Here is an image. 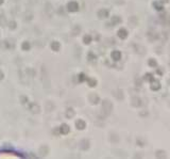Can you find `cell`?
<instances>
[{
    "mask_svg": "<svg viewBox=\"0 0 170 159\" xmlns=\"http://www.w3.org/2000/svg\"><path fill=\"white\" fill-rule=\"evenodd\" d=\"M3 1H4V0H0V4H2V3H3Z\"/></svg>",
    "mask_w": 170,
    "mask_h": 159,
    "instance_id": "obj_36",
    "label": "cell"
},
{
    "mask_svg": "<svg viewBox=\"0 0 170 159\" xmlns=\"http://www.w3.org/2000/svg\"><path fill=\"white\" fill-rule=\"evenodd\" d=\"M46 13L48 14V16H52L53 14V8L50 3H47L46 4Z\"/></svg>",
    "mask_w": 170,
    "mask_h": 159,
    "instance_id": "obj_16",
    "label": "cell"
},
{
    "mask_svg": "<svg viewBox=\"0 0 170 159\" xmlns=\"http://www.w3.org/2000/svg\"><path fill=\"white\" fill-rule=\"evenodd\" d=\"M32 18H33L32 12H29V11L26 12V13H25V19H27V20H31Z\"/></svg>",
    "mask_w": 170,
    "mask_h": 159,
    "instance_id": "obj_21",
    "label": "cell"
},
{
    "mask_svg": "<svg viewBox=\"0 0 170 159\" xmlns=\"http://www.w3.org/2000/svg\"><path fill=\"white\" fill-rule=\"evenodd\" d=\"M74 110L72 108H68L66 110V118H68V119H72L74 116Z\"/></svg>",
    "mask_w": 170,
    "mask_h": 159,
    "instance_id": "obj_15",
    "label": "cell"
},
{
    "mask_svg": "<svg viewBox=\"0 0 170 159\" xmlns=\"http://www.w3.org/2000/svg\"><path fill=\"white\" fill-rule=\"evenodd\" d=\"M80 147H81V150H87L88 147H89V142H88V140H82L81 141V143H80Z\"/></svg>",
    "mask_w": 170,
    "mask_h": 159,
    "instance_id": "obj_12",
    "label": "cell"
},
{
    "mask_svg": "<svg viewBox=\"0 0 170 159\" xmlns=\"http://www.w3.org/2000/svg\"><path fill=\"white\" fill-rule=\"evenodd\" d=\"M88 60H89V61L96 60V56H95L92 52H89V53H88Z\"/></svg>",
    "mask_w": 170,
    "mask_h": 159,
    "instance_id": "obj_29",
    "label": "cell"
},
{
    "mask_svg": "<svg viewBox=\"0 0 170 159\" xmlns=\"http://www.w3.org/2000/svg\"><path fill=\"white\" fill-rule=\"evenodd\" d=\"M120 23H121V18H120V17L113 16L112 17V20H111V23H110V25L114 26V25H118V24H120Z\"/></svg>",
    "mask_w": 170,
    "mask_h": 159,
    "instance_id": "obj_14",
    "label": "cell"
},
{
    "mask_svg": "<svg viewBox=\"0 0 170 159\" xmlns=\"http://www.w3.org/2000/svg\"><path fill=\"white\" fill-rule=\"evenodd\" d=\"M166 153L164 151H157L156 152V157L157 158H166Z\"/></svg>",
    "mask_w": 170,
    "mask_h": 159,
    "instance_id": "obj_24",
    "label": "cell"
},
{
    "mask_svg": "<svg viewBox=\"0 0 170 159\" xmlns=\"http://www.w3.org/2000/svg\"><path fill=\"white\" fill-rule=\"evenodd\" d=\"M85 79H86V76H85V75L83 74V73H82V74H80V75H79V81H80V82H82V81H84Z\"/></svg>",
    "mask_w": 170,
    "mask_h": 159,
    "instance_id": "obj_31",
    "label": "cell"
},
{
    "mask_svg": "<svg viewBox=\"0 0 170 159\" xmlns=\"http://www.w3.org/2000/svg\"><path fill=\"white\" fill-rule=\"evenodd\" d=\"M80 32H81V27L80 26H76V27L72 29V31H71V34L74 35V36H76V35H79L80 34Z\"/></svg>",
    "mask_w": 170,
    "mask_h": 159,
    "instance_id": "obj_17",
    "label": "cell"
},
{
    "mask_svg": "<svg viewBox=\"0 0 170 159\" xmlns=\"http://www.w3.org/2000/svg\"><path fill=\"white\" fill-rule=\"evenodd\" d=\"M115 93H116V94H115V97H116L117 99H120V100H122V99H123V93H122L121 90H117Z\"/></svg>",
    "mask_w": 170,
    "mask_h": 159,
    "instance_id": "obj_20",
    "label": "cell"
},
{
    "mask_svg": "<svg viewBox=\"0 0 170 159\" xmlns=\"http://www.w3.org/2000/svg\"><path fill=\"white\" fill-rule=\"evenodd\" d=\"M20 103L22 105H26L28 103V97L25 96V95H21V96H20Z\"/></svg>",
    "mask_w": 170,
    "mask_h": 159,
    "instance_id": "obj_26",
    "label": "cell"
},
{
    "mask_svg": "<svg viewBox=\"0 0 170 159\" xmlns=\"http://www.w3.org/2000/svg\"><path fill=\"white\" fill-rule=\"evenodd\" d=\"M67 10L69 12H77L79 10V5L76 1H70L67 3Z\"/></svg>",
    "mask_w": 170,
    "mask_h": 159,
    "instance_id": "obj_2",
    "label": "cell"
},
{
    "mask_svg": "<svg viewBox=\"0 0 170 159\" xmlns=\"http://www.w3.org/2000/svg\"><path fill=\"white\" fill-rule=\"evenodd\" d=\"M159 88H161V83H159V80H156V79H152L151 80V89L153 91H157L159 90Z\"/></svg>",
    "mask_w": 170,
    "mask_h": 159,
    "instance_id": "obj_4",
    "label": "cell"
},
{
    "mask_svg": "<svg viewBox=\"0 0 170 159\" xmlns=\"http://www.w3.org/2000/svg\"><path fill=\"white\" fill-rule=\"evenodd\" d=\"M0 23L2 24V25H5V17L3 16V15L2 16H0Z\"/></svg>",
    "mask_w": 170,
    "mask_h": 159,
    "instance_id": "obj_33",
    "label": "cell"
},
{
    "mask_svg": "<svg viewBox=\"0 0 170 159\" xmlns=\"http://www.w3.org/2000/svg\"><path fill=\"white\" fill-rule=\"evenodd\" d=\"M48 146H46V145H43L41 148H39V153H41L43 156H45V155H47L48 154Z\"/></svg>",
    "mask_w": 170,
    "mask_h": 159,
    "instance_id": "obj_19",
    "label": "cell"
},
{
    "mask_svg": "<svg viewBox=\"0 0 170 159\" xmlns=\"http://www.w3.org/2000/svg\"><path fill=\"white\" fill-rule=\"evenodd\" d=\"M30 43L29 42H23L22 45H21V48L23 49V50H29L30 49Z\"/></svg>",
    "mask_w": 170,
    "mask_h": 159,
    "instance_id": "obj_22",
    "label": "cell"
},
{
    "mask_svg": "<svg viewBox=\"0 0 170 159\" xmlns=\"http://www.w3.org/2000/svg\"><path fill=\"white\" fill-rule=\"evenodd\" d=\"M153 7L155 8L157 11H162V10L164 9V7H163V4H162V2H159V1H155V2L153 3Z\"/></svg>",
    "mask_w": 170,
    "mask_h": 159,
    "instance_id": "obj_18",
    "label": "cell"
},
{
    "mask_svg": "<svg viewBox=\"0 0 170 159\" xmlns=\"http://www.w3.org/2000/svg\"><path fill=\"white\" fill-rule=\"evenodd\" d=\"M88 99H89V102L94 105H96L99 103V96L97 94H95V93H92V94L89 95V97H88Z\"/></svg>",
    "mask_w": 170,
    "mask_h": 159,
    "instance_id": "obj_5",
    "label": "cell"
},
{
    "mask_svg": "<svg viewBox=\"0 0 170 159\" xmlns=\"http://www.w3.org/2000/svg\"><path fill=\"white\" fill-rule=\"evenodd\" d=\"M76 127L79 129V130H83V129H85V127H86V123H85L83 120H78L76 122Z\"/></svg>",
    "mask_w": 170,
    "mask_h": 159,
    "instance_id": "obj_6",
    "label": "cell"
},
{
    "mask_svg": "<svg viewBox=\"0 0 170 159\" xmlns=\"http://www.w3.org/2000/svg\"><path fill=\"white\" fill-rule=\"evenodd\" d=\"M113 110V105L111 104L108 100H104L102 103V108H101V112L104 114V116H107Z\"/></svg>",
    "mask_w": 170,
    "mask_h": 159,
    "instance_id": "obj_1",
    "label": "cell"
},
{
    "mask_svg": "<svg viewBox=\"0 0 170 159\" xmlns=\"http://www.w3.org/2000/svg\"><path fill=\"white\" fill-rule=\"evenodd\" d=\"M111 56H112V59L114 61H119L120 59H121V53H120V51H118V50H114Z\"/></svg>",
    "mask_w": 170,
    "mask_h": 159,
    "instance_id": "obj_8",
    "label": "cell"
},
{
    "mask_svg": "<svg viewBox=\"0 0 170 159\" xmlns=\"http://www.w3.org/2000/svg\"><path fill=\"white\" fill-rule=\"evenodd\" d=\"M98 17L99 18H106V17H108V11L105 9H102L100 10V11L98 12Z\"/></svg>",
    "mask_w": 170,
    "mask_h": 159,
    "instance_id": "obj_7",
    "label": "cell"
},
{
    "mask_svg": "<svg viewBox=\"0 0 170 159\" xmlns=\"http://www.w3.org/2000/svg\"><path fill=\"white\" fill-rule=\"evenodd\" d=\"M83 41H84V43L85 44H89L90 42H92V36L90 35H85L84 37H83Z\"/></svg>",
    "mask_w": 170,
    "mask_h": 159,
    "instance_id": "obj_25",
    "label": "cell"
},
{
    "mask_svg": "<svg viewBox=\"0 0 170 159\" xmlns=\"http://www.w3.org/2000/svg\"><path fill=\"white\" fill-rule=\"evenodd\" d=\"M149 65H150L151 67H155V66L157 65V64H156V61L154 60V59H150V60H149Z\"/></svg>",
    "mask_w": 170,
    "mask_h": 159,
    "instance_id": "obj_27",
    "label": "cell"
},
{
    "mask_svg": "<svg viewBox=\"0 0 170 159\" xmlns=\"http://www.w3.org/2000/svg\"><path fill=\"white\" fill-rule=\"evenodd\" d=\"M87 82H88L89 87H96V84H97V81L92 78H87Z\"/></svg>",
    "mask_w": 170,
    "mask_h": 159,
    "instance_id": "obj_23",
    "label": "cell"
},
{
    "mask_svg": "<svg viewBox=\"0 0 170 159\" xmlns=\"http://www.w3.org/2000/svg\"><path fill=\"white\" fill-rule=\"evenodd\" d=\"M59 130H60V132L61 134H63V135H67L69 132V130H70V129H69V126L67 124H63L62 126L60 127V128H59Z\"/></svg>",
    "mask_w": 170,
    "mask_h": 159,
    "instance_id": "obj_9",
    "label": "cell"
},
{
    "mask_svg": "<svg viewBox=\"0 0 170 159\" xmlns=\"http://www.w3.org/2000/svg\"><path fill=\"white\" fill-rule=\"evenodd\" d=\"M3 77H4V75H3V72L0 71V80H1V79H3Z\"/></svg>",
    "mask_w": 170,
    "mask_h": 159,
    "instance_id": "obj_35",
    "label": "cell"
},
{
    "mask_svg": "<svg viewBox=\"0 0 170 159\" xmlns=\"http://www.w3.org/2000/svg\"><path fill=\"white\" fill-rule=\"evenodd\" d=\"M140 105H141V99H140L139 97H134V98L132 99V106L139 107Z\"/></svg>",
    "mask_w": 170,
    "mask_h": 159,
    "instance_id": "obj_13",
    "label": "cell"
},
{
    "mask_svg": "<svg viewBox=\"0 0 170 159\" xmlns=\"http://www.w3.org/2000/svg\"><path fill=\"white\" fill-rule=\"evenodd\" d=\"M159 39H161L162 41H166V40L168 39V34L167 33H162V35L159 36Z\"/></svg>",
    "mask_w": 170,
    "mask_h": 159,
    "instance_id": "obj_32",
    "label": "cell"
},
{
    "mask_svg": "<svg viewBox=\"0 0 170 159\" xmlns=\"http://www.w3.org/2000/svg\"><path fill=\"white\" fill-rule=\"evenodd\" d=\"M29 109H30L31 112L35 113V114L39 113V111H41V107H39L36 103H31V104L29 105Z\"/></svg>",
    "mask_w": 170,
    "mask_h": 159,
    "instance_id": "obj_3",
    "label": "cell"
},
{
    "mask_svg": "<svg viewBox=\"0 0 170 159\" xmlns=\"http://www.w3.org/2000/svg\"><path fill=\"white\" fill-rule=\"evenodd\" d=\"M9 27L11 28V29H15V28H16V23H15L14 20L10 21V23H9Z\"/></svg>",
    "mask_w": 170,
    "mask_h": 159,
    "instance_id": "obj_30",
    "label": "cell"
},
{
    "mask_svg": "<svg viewBox=\"0 0 170 159\" xmlns=\"http://www.w3.org/2000/svg\"><path fill=\"white\" fill-rule=\"evenodd\" d=\"M118 36L120 37V39H126V36H128V31L126 30V29H119L117 32Z\"/></svg>",
    "mask_w": 170,
    "mask_h": 159,
    "instance_id": "obj_10",
    "label": "cell"
},
{
    "mask_svg": "<svg viewBox=\"0 0 170 159\" xmlns=\"http://www.w3.org/2000/svg\"><path fill=\"white\" fill-rule=\"evenodd\" d=\"M152 79H153V77H152L151 74H149V73H148V74L145 75V80L146 81H151Z\"/></svg>",
    "mask_w": 170,
    "mask_h": 159,
    "instance_id": "obj_28",
    "label": "cell"
},
{
    "mask_svg": "<svg viewBox=\"0 0 170 159\" xmlns=\"http://www.w3.org/2000/svg\"><path fill=\"white\" fill-rule=\"evenodd\" d=\"M60 48H61V45H60V43H59V42L54 41V42H52V43H51V49H52L53 51H59V50H60Z\"/></svg>",
    "mask_w": 170,
    "mask_h": 159,
    "instance_id": "obj_11",
    "label": "cell"
},
{
    "mask_svg": "<svg viewBox=\"0 0 170 159\" xmlns=\"http://www.w3.org/2000/svg\"><path fill=\"white\" fill-rule=\"evenodd\" d=\"M4 43H5V47H7V48H12V45L10 44V42H9V41H5Z\"/></svg>",
    "mask_w": 170,
    "mask_h": 159,
    "instance_id": "obj_34",
    "label": "cell"
}]
</instances>
